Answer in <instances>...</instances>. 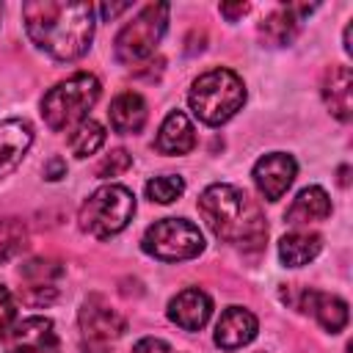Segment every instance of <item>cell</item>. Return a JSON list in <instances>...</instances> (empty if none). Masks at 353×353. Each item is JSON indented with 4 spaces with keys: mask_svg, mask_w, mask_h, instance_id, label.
<instances>
[{
    "mask_svg": "<svg viewBox=\"0 0 353 353\" xmlns=\"http://www.w3.org/2000/svg\"><path fill=\"white\" fill-rule=\"evenodd\" d=\"M17 323V303H14V295L0 284V339L8 336V331L14 328Z\"/></svg>",
    "mask_w": 353,
    "mask_h": 353,
    "instance_id": "484cf974",
    "label": "cell"
},
{
    "mask_svg": "<svg viewBox=\"0 0 353 353\" xmlns=\"http://www.w3.org/2000/svg\"><path fill=\"white\" fill-rule=\"evenodd\" d=\"M99 80L88 72H77L58 85H52L41 99V116L50 130H66L74 121H83L85 113L99 99Z\"/></svg>",
    "mask_w": 353,
    "mask_h": 353,
    "instance_id": "277c9868",
    "label": "cell"
},
{
    "mask_svg": "<svg viewBox=\"0 0 353 353\" xmlns=\"http://www.w3.org/2000/svg\"><path fill=\"white\" fill-rule=\"evenodd\" d=\"M281 301L295 306L298 312L312 314L328 334H339L347 325V303L339 295L317 292V290H306V287H295V284H284Z\"/></svg>",
    "mask_w": 353,
    "mask_h": 353,
    "instance_id": "9c48e42d",
    "label": "cell"
},
{
    "mask_svg": "<svg viewBox=\"0 0 353 353\" xmlns=\"http://www.w3.org/2000/svg\"><path fill=\"white\" fill-rule=\"evenodd\" d=\"M83 353H108V347L127 331V320L102 298L88 295L77 314Z\"/></svg>",
    "mask_w": 353,
    "mask_h": 353,
    "instance_id": "ba28073f",
    "label": "cell"
},
{
    "mask_svg": "<svg viewBox=\"0 0 353 353\" xmlns=\"http://www.w3.org/2000/svg\"><path fill=\"white\" fill-rule=\"evenodd\" d=\"M132 353H176L165 339H157V336H146V339H141L135 347H132Z\"/></svg>",
    "mask_w": 353,
    "mask_h": 353,
    "instance_id": "4316f807",
    "label": "cell"
},
{
    "mask_svg": "<svg viewBox=\"0 0 353 353\" xmlns=\"http://www.w3.org/2000/svg\"><path fill=\"white\" fill-rule=\"evenodd\" d=\"M130 8V3H116V6H99V14H102V19H113V17H119L121 11H127Z\"/></svg>",
    "mask_w": 353,
    "mask_h": 353,
    "instance_id": "f546056e",
    "label": "cell"
},
{
    "mask_svg": "<svg viewBox=\"0 0 353 353\" xmlns=\"http://www.w3.org/2000/svg\"><path fill=\"white\" fill-rule=\"evenodd\" d=\"M141 248L163 262H182V259H193L204 251V237L199 232V226H193L185 218H163L154 221L141 240Z\"/></svg>",
    "mask_w": 353,
    "mask_h": 353,
    "instance_id": "52a82bcc",
    "label": "cell"
},
{
    "mask_svg": "<svg viewBox=\"0 0 353 353\" xmlns=\"http://www.w3.org/2000/svg\"><path fill=\"white\" fill-rule=\"evenodd\" d=\"M30 41L55 61L80 58L94 39V6L63 0H30L22 6Z\"/></svg>",
    "mask_w": 353,
    "mask_h": 353,
    "instance_id": "6da1fadb",
    "label": "cell"
},
{
    "mask_svg": "<svg viewBox=\"0 0 353 353\" xmlns=\"http://www.w3.org/2000/svg\"><path fill=\"white\" fill-rule=\"evenodd\" d=\"M245 11H248V3H234V6L223 3V6H221V14L229 17V19H237V17H243Z\"/></svg>",
    "mask_w": 353,
    "mask_h": 353,
    "instance_id": "f1b7e54d",
    "label": "cell"
},
{
    "mask_svg": "<svg viewBox=\"0 0 353 353\" xmlns=\"http://www.w3.org/2000/svg\"><path fill=\"white\" fill-rule=\"evenodd\" d=\"M6 353H58V334L50 317H25L6 336Z\"/></svg>",
    "mask_w": 353,
    "mask_h": 353,
    "instance_id": "8fae6325",
    "label": "cell"
},
{
    "mask_svg": "<svg viewBox=\"0 0 353 353\" xmlns=\"http://www.w3.org/2000/svg\"><path fill=\"white\" fill-rule=\"evenodd\" d=\"M323 102L339 121L353 116V72L350 66H331L323 74Z\"/></svg>",
    "mask_w": 353,
    "mask_h": 353,
    "instance_id": "2e32d148",
    "label": "cell"
},
{
    "mask_svg": "<svg viewBox=\"0 0 353 353\" xmlns=\"http://www.w3.org/2000/svg\"><path fill=\"white\" fill-rule=\"evenodd\" d=\"M328 215H331V199H328V193H325L320 185H309V188H303V190L292 199V204H290L284 221L292 223V226H298V223H317V221H325Z\"/></svg>",
    "mask_w": 353,
    "mask_h": 353,
    "instance_id": "ffe728a7",
    "label": "cell"
},
{
    "mask_svg": "<svg viewBox=\"0 0 353 353\" xmlns=\"http://www.w3.org/2000/svg\"><path fill=\"white\" fill-rule=\"evenodd\" d=\"M135 215V196L124 185H102L80 207V229L108 240L127 229Z\"/></svg>",
    "mask_w": 353,
    "mask_h": 353,
    "instance_id": "5b68a950",
    "label": "cell"
},
{
    "mask_svg": "<svg viewBox=\"0 0 353 353\" xmlns=\"http://www.w3.org/2000/svg\"><path fill=\"white\" fill-rule=\"evenodd\" d=\"M44 176H47L50 182H55V179L66 176V163H63V157H52V160L44 165Z\"/></svg>",
    "mask_w": 353,
    "mask_h": 353,
    "instance_id": "83f0119b",
    "label": "cell"
},
{
    "mask_svg": "<svg viewBox=\"0 0 353 353\" xmlns=\"http://www.w3.org/2000/svg\"><path fill=\"white\" fill-rule=\"evenodd\" d=\"M28 248V226L19 218H0V265Z\"/></svg>",
    "mask_w": 353,
    "mask_h": 353,
    "instance_id": "7402d4cb",
    "label": "cell"
},
{
    "mask_svg": "<svg viewBox=\"0 0 353 353\" xmlns=\"http://www.w3.org/2000/svg\"><path fill=\"white\" fill-rule=\"evenodd\" d=\"M323 248V237L314 232H290L279 240V259L287 268H301L312 262Z\"/></svg>",
    "mask_w": 353,
    "mask_h": 353,
    "instance_id": "44dd1931",
    "label": "cell"
},
{
    "mask_svg": "<svg viewBox=\"0 0 353 353\" xmlns=\"http://www.w3.org/2000/svg\"><path fill=\"white\" fill-rule=\"evenodd\" d=\"M0 17H3V3H0Z\"/></svg>",
    "mask_w": 353,
    "mask_h": 353,
    "instance_id": "d6a6232c",
    "label": "cell"
},
{
    "mask_svg": "<svg viewBox=\"0 0 353 353\" xmlns=\"http://www.w3.org/2000/svg\"><path fill=\"white\" fill-rule=\"evenodd\" d=\"M105 143V127L94 119H83L77 130L69 135V149L74 157H88Z\"/></svg>",
    "mask_w": 353,
    "mask_h": 353,
    "instance_id": "603a6c76",
    "label": "cell"
},
{
    "mask_svg": "<svg viewBox=\"0 0 353 353\" xmlns=\"http://www.w3.org/2000/svg\"><path fill=\"white\" fill-rule=\"evenodd\" d=\"M130 165H132V157H130L124 149H113L108 157L99 160L97 176H119V174H124Z\"/></svg>",
    "mask_w": 353,
    "mask_h": 353,
    "instance_id": "d4e9b609",
    "label": "cell"
},
{
    "mask_svg": "<svg viewBox=\"0 0 353 353\" xmlns=\"http://www.w3.org/2000/svg\"><path fill=\"white\" fill-rule=\"evenodd\" d=\"M108 119H110V127L119 135H135V132H141L143 124H146V102H143V97L138 91H121L110 102Z\"/></svg>",
    "mask_w": 353,
    "mask_h": 353,
    "instance_id": "ac0fdd59",
    "label": "cell"
},
{
    "mask_svg": "<svg viewBox=\"0 0 353 353\" xmlns=\"http://www.w3.org/2000/svg\"><path fill=\"white\" fill-rule=\"evenodd\" d=\"M193 146H196V130L190 119L182 110H171L160 124L154 149L160 154H188Z\"/></svg>",
    "mask_w": 353,
    "mask_h": 353,
    "instance_id": "e0dca14e",
    "label": "cell"
},
{
    "mask_svg": "<svg viewBox=\"0 0 353 353\" xmlns=\"http://www.w3.org/2000/svg\"><path fill=\"white\" fill-rule=\"evenodd\" d=\"M256 331H259V323L248 309L229 306L215 325V345L223 350H237V347L248 345L256 336Z\"/></svg>",
    "mask_w": 353,
    "mask_h": 353,
    "instance_id": "5bb4252c",
    "label": "cell"
},
{
    "mask_svg": "<svg viewBox=\"0 0 353 353\" xmlns=\"http://www.w3.org/2000/svg\"><path fill=\"white\" fill-rule=\"evenodd\" d=\"M199 212L218 240L237 248H262L268 237L259 204L234 185H210L199 196Z\"/></svg>",
    "mask_w": 353,
    "mask_h": 353,
    "instance_id": "7a4b0ae2",
    "label": "cell"
},
{
    "mask_svg": "<svg viewBox=\"0 0 353 353\" xmlns=\"http://www.w3.org/2000/svg\"><path fill=\"white\" fill-rule=\"evenodd\" d=\"M63 268L52 259H28L22 268H19V276L25 281V303L30 306H44V303H52L58 298V287L55 281L61 279Z\"/></svg>",
    "mask_w": 353,
    "mask_h": 353,
    "instance_id": "7c38bea8",
    "label": "cell"
},
{
    "mask_svg": "<svg viewBox=\"0 0 353 353\" xmlns=\"http://www.w3.org/2000/svg\"><path fill=\"white\" fill-rule=\"evenodd\" d=\"M339 174H342V176H339V182H342V185H347V165H345V168H339Z\"/></svg>",
    "mask_w": 353,
    "mask_h": 353,
    "instance_id": "1f68e13d",
    "label": "cell"
},
{
    "mask_svg": "<svg viewBox=\"0 0 353 353\" xmlns=\"http://www.w3.org/2000/svg\"><path fill=\"white\" fill-rule=\"evenodd\" d=\"M188 102H190V110L204 124L218 127L243 108L245 85L232 69H210L199 80H193Z\"/></svg>",
    "mask_w": 353,
    "mask_h": 353,
    "instance_id": "3957f363",
    "label": "cell"
},
{
    "mask_svg": "<svg viewBox=\"0 0 353 353\" xmlns=\"http://www.w3.org/2000/svg\"><path fill=\"white\" fill-rule=\"evenodd\" d=\"M295 174H298V163L292 160V154L270 152V154L256 160L251 176H254L256 190L265 196V201H279L287 193V188L292 185Z\"/></svg>",
    "mask_w": 353,
    "mask_h": 353,
    "instance_id": "30bf717a",
    "label": "cell"
},
{
    "mask_svg": "<svg viewBox=\"0 0 353 353\" xmlns=\"http://www.w3.org/2000/svg\"><path fill=\"white\" fill-rule=\"evenodd\" d=\"M33 143V127L25 119H8L0 124V179L8 176Z\"/></svg>",
    "mask_w": 353,
    "mask_h": 353,
    "instance_id": "9a60e30c",
    "label": "cell"
},
{
    "mask_svg": "<svg viewBox=\"0 0 353 353\" xmlns=\"http://www.w3.org/2000/svg\"><path fill=\"white\" fill-rule=\"evenodd\" d=\"M185 193V179L176 174H165V176H154L146 182V196L157 204H171Z\"/></svg>",
    "mask_w": 353,
    "mask_h": 353,
    "instance_id": "cb8c5ba5",
    "label": "cell"
},
{
    "mask_svg": "<svg viewBox=\"0 0 353 353\" xmlns=\"http://www.w3.org/2000/svg\"><path fill=\"white\" fill-rule=\"evenodd\" d=\"M210 314H212V301L199 287H188L168 301V320L185 331H201Z\"/></svg>",
    "mask_w": 353,
    "mask_h": 353,
    "instance_id": "4fadbf2b",
    "label": "cell"
},
{
    "mask_svg": "<svg viewBox=\"0 0 353 353\" xmlns=\"http://www.w3.org/2000/svg\"><path fill=\"white\" fill-rule=\"evenodd\" d=\"M314 11V6H281L276 8L262 25H259V33L268 44L273 47H284L295 39L298 28H301V17Z\"/></svg>",
    "mask_w": 353,
    "mask_h": 353,
    "instance_id": "d6986e66",
    "label": "cell"
},
{
    "mask_svg": "<svg viewBox=\"0 0 353 353\" xmlns=\"http://www.w3.org/2000/svg\"><path fill=\"white\" fill-rule=\"evenodd\" d=\"M345 52H353V44H350V25L345 28Z\"/></svg>",
    "mask_w": 353,
    "mask_h": 353,
    "instance_id": "4dcf8cb0",
    "label": "cell"
},
{
    "mask_svg": "<svg viewBox=\"0 0 353 353\" xmlns=\"http://www.w3.org/2000/svg\"><path fill=\"white\" fill-rule=\"evenodd\" d=\"M168 25V6L165 3H149L138 11L132 22H127L116 36V58L121 63H141L149 55H154L163 33Z\"/></svg>",
    "mask_w": 353,
    "mask_h": 353,
    "instance_id": "8992f818",
    "label": "cell"
}]
</instances>
